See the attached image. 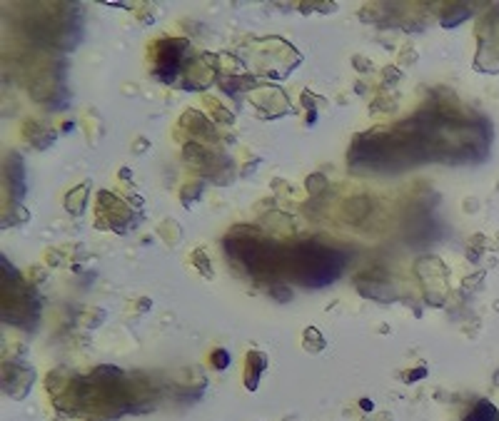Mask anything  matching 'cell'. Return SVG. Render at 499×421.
Here are the masks:
<instances>
[{"label":"cell","mask_w":499,"mask_h":421,"mask_svg":"<svg viewBox=\"0 0 499 421\" xmlns=\"http://www.w3.org/2000/svg\"><path fill=\"white\" fill-rule=\"evenodd\" d=\"M467 421H497V409L492 407V404H477V409H474L472 414L467 416Z\"/></svg>","instance_id":"1"},{"label":"cell","mask_w":499,"mask_h":421,"mask_svg":"<svg viewBox=\"0 0 499 421\" xmlns=\"http://www.w3.org/2000/svg\"><path fill=\"white\" fill-rule=\"evenodd\" d=\"M212 359H215L217 369H225V367H227V362H230V354H227V351H223V349H217L215 354H212Z\"/></svg>","instance_id":"2"}]
</instances>
